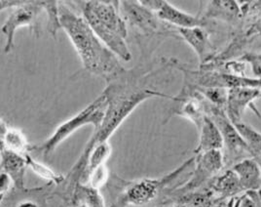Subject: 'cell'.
Listing matches in <instances>:
<instances>
[{
	"mask_svg": "<svg viewBox=\"0 0 261 207\" xmlns=\"http://www.w3.org/2000/svg\"><path fill=\"white\" fill-rule=\"evenodd\" d=\"M59 16L62 29L68 35L84 68L90 74L109 81L118 78L126 72L117 56L102 43L83 16H78L60 2Z\"/></svg>",
	"mask_w": 261,
	"mask_h": 207,
	"instance_id": "cell-1",
	"label": "cell"
},
{
	"mask_svg": "<svg viewBox=\"0 0 261 207\" xmlns=\"http://www.w3.org/2000/svg\"><path fill=\"white\" fill-rule=\"evenodd\" d=\"M105 91L108 93L109 99V108L107 110L105 120L100 127L95 130L94 135L84 149L81 158L85 157L89 151L97 144L109 141V137L119 127L122 122L130 116L133 110L139 105H141L142 102L155 97H170L161 92L149 89L130 91L121 94H112L109 88Z\"/></svg>",
	"mask_w": 261,
	"mask_h": 207,
	"instance_id": "cell-2",
	"label": "cell"
},
{
	"mask_svg": "<svg viewBox=\"0 0 261 207\" xmlns=\"http://www.w3.org/2000/svg\"><path fill=\"white\" fill-rule=\"evenodd\" d=\"M109 103V95L105 91L100 96L88 105L85 109L78 112L75 117L59 125L55 129L54 133L45 142L39 145L36 150L42 153L44 157H48L54 153L60 144L64 142L79 128L91 124L95 127V130H97L105 120Z\"/></svg>",
	"mask_w": 261,
	"mask_h": 207,
	"instance_id": "cell-3",
	"label": "cell"
},
{
	"mask_svg": "<svg viewBox=\"0 0 261 207\" xmlns=\"http://www.w3.org/2000/svg\"><path fill=\"white\" fill-rule=\"evenodd\" d=\"M1 10L14 8L8 19L1 28V32L6 36L4 52L10 53L14 47V35L19 28L30 27L37 30V20L40 13L44 10L43 1H3L1 0Z\"/></svg>",
	"mask_w": 261,
	"mask_h": 207,
	"instance_id": "cell-4",
	"label": "cell"
},
{
	"mask_svg": "<svg viewBox=\"0 0 261 207\" xmlns=\"http://www.w3.org/2000/svg\"><path fill=\"white\" fill-rule=\"evenodd\" d=\"M194 162L195 157H191L174 171L161 178H146L133 183L124 192L121 197V203L124 206L132 205L140 207L152 202L160 195L165 187L171 184L179 175L185 172L190 165L194 164Z\"/></svg>",
	"mask_w": 261,
	"mask_h": 207,
	"instance_id": "cell-5",
	"label": "cell"
},
{
	"mask_svg": "<svg viewBox=\"0 0 261 207\" xmlns=\"http://www.w3.org/2000/svg\"><path fill=\"white\" fill-rule=\"evenodd\" d=\"M118 1H78L83 18L87 22H97L126 39L127 25L119 11Z\"/></svg>",
	"mask_w": 261,
	"mask_h": 207,
	"instance_id": "cell-6",
	"label": "cell"
},
{
	"mask_svg": "<svg viewBox=\"0 0 261 207\" xmlns=\"http://www.w3.org/2000/svg\"><path fill=\"white\" fill-rule=\"evenodd\" d=\"M211 118L216 122L223 138V147L226 148L229 156L236 160L244 156V153L250 155L248 146L240 135L236 126L229 120L223 109L215 107L211 109Z\"/></svg>",
	"mask_w": 261,
	"mask_h": 207,
	"instance_id": "cell-7",
	"label": "cell"
},
{
	"mask_svg": "<svg viewBox=\"0 0 261 207\" xmlns=\"http://www.w3.org/2000/svg\"><path fill=\"white\" fill-rule=\"evenodd\" d=\"M196 155L195 170L185 187L179 189L180 192L194 191L215 177L223 167L224 157L221 151H210Z\"/></svg>",
	"mask_w": 261,
	"mask_h": 207,
	"instance_id": "cell-8",
	"label": "cell"
},
{
	"mask_svg": "<svg viewBox=\"0 0 261 207\" xmlns=\"http://www.w3.org/2000/svg\"><path fill=\"white\" fill-rule=\"evenodd\" d=\"M261 98V89L251 87H235L228 89V98L226 103V114L233 123L242 121L247 109L253 110L260 116L253 102Z\"/></svg>",
	"mask_w": 261,
	"mask_h": 207,
	"instance_id": "cell-9",
	"label": "cell"
},
{
	"mask_svg": "<svg viewBox=\"0 0 261 207\" xmlns=\"http://www.w3.org/2000/svg\"><path fill=\"white\" fill-rule=\"evenodd\" d=\"M119 8L125 21L145 33H156L162 27L157 15L142 6L140 1H121Z\"/></svg>",
	"mask_w": 261,
	"mask_h": 207,
	"instance_id": "cell-10",
	"label": "cell"
},
{
	"mask_svg": "<svg viewBox=\"0 0 261 207\" xmlns=\"http://www.w3.org/2000/svg\"><path fill=\"white\" fill-rule=\"evenodd\" d=\"M239 179L243 192L259 191L261 189V167L252 157L237 162L231 168Z\"/></svg>",
	"mask_w": 261,
	"mask_h": 207,
	"instance_id": "cell-11",
	"label": "cell"
},
{
	"mask_svg": "<svg viewBox=\"0 0 261 207\" xmlns=\"http://www.w3.org/2000/svg\"><path fill=\"white\" fill-rule=\"evenodd\" d=\"M177 32L196 52L201 63H205L214 55V47L210 41L207 32L202 27L190 29H177Z\"/></svg>",
	"mask_w": 261,
	"mask_h": 207,
	"instance_id": "cell-12",
	"label": "cell"
},
{
	"mask_svg": "<svg viewBox=\"0 0 261 207\" xmlns=\"http://www.w3.org/2000/svg\"><path fill=\"white\" fill-rule=\"evenodd\" d=\"M155 14L162 22L172 24L177 27V29H190L202 27L204 25V20L202 18L181 11L170 2L164 0H162L160 8Z\"/></svg>",
	"mask_w": 261,
	"mask_h": 207,
	"instance_id": "cell-13",
	"label": "cell"
},
{
	"mask_svg": "<svg viewBox=\"0 0 261 207\" xmlns=\"http://www.w3.org/2000/svg\"><path fill=\"white\" fill-rule=\"evenodd\" d=\"M198 132L199 144L195 150L196 154L210 151H221L223 148V138L218 125L210 116L207 114L204 118Z\"/></svg>",
	"mask_w": 261,
	"mask_h": 207,
	"instance_id": "cell-14",
	"label": "cell"
},
{
	"mask_svg": "<svg viewBox=\"0 0 261 207\" xmlns=\"http://www.w3.org/2000/svg\"><path fill=\"white\" fill-rule=\"evenodd\" d=\"M1 167L2 172L7 173L11 177L14 185L19 189L23 188L24 171L28 167L25 155L4 149V151L2 150L1 152Z\"/></svg>",
	"mask_w": 261,
	"mask_h": 207,
	"instance_id": "cell-15",
	"label": "cell"
},
{
	"mask_svg": "<svg viewBox=\"0 0 261 207\" xmlns=\"http://www.w3.org/2000/svg\"><path fill=\"white\" fill-rule=\"evenodd\" d=\"M111 146L109 141L107 142L99 143L96 146H94L89 153L86 154L85 157L81 158L80 162H78L77 166L81 165L85 166L84 167V172L82 175H86V178L88 175L90 174L92 171L97 169L99 166L105 165L107 160L109 159L111 153Z\"/></svg>",
	"mask_w": 261,
	"mask_h": 207,
	"instance_id": "cell-16",
	"label": "cell"
},
{
	"mask_svg": "<svg viewBox=\"0 0 261 207\" xmlns=\"http://www.w3.org/2000/svg\"><path fill=\"white\" fill-rule=\"evenodd\" d=\"M212 187L217 194L221 196V198H228L244 193L240 185L239 179L232 169H229L223 174L218 176L214 180Z\"/></svg>",
	"mask_w": 261,
	"mask_h": 207,
	"instance_id": "cell-17",
	"label": "cell"
},
{
	"mask_svg": "<svg viewBox=\"0 0 261 207\" xmlns=\"http://www.w3.org/2000/svg\"><path fill=\"white\" fill-rule=\"evenodd\" d=\"M1 142L4 145V149L22 155L28 154L30 149L29 142L22 131L16 128H7L6 125L4 130H1Z\"/></svg>",
	"mask_w": 261,
	"mask_h": 207,
	"instance_id": "cell-18",
	"label": "cell"
},
{
	"mask_svg": "<svg viewBox=\"0 0 261 207\" xmlns=\"http://www.w3.org/2000/svg\"><path fill=\"white\" fill-rule=\"evenodd\" d=\"M239 14V7L234 1H212L206 10L205 17L232 20L238 17Z\"/></svg>",
	"mask_w": 261,
	"mask_h": 207,
	"instance_id": "cell-19",
	"label": "cell"
},
{
	"mask_svg": "<svg viewBox=\"0 0 261 207\" xmlns=\"http://www.w3.org/2000/svg\"><path fill=\"white\" fill-rule=\"evenodd\" d=\"M75 197L83 203V207H106V202L98 189L90 184H78Z\"/></svg>",
	"mask_w": 261,
	"mask_h": 207,
	"instance_id": "cell-20",
	"label": "cell"
},
{
	"mask_svg": "<svg viewBox=\"0 0 261 207\" xmlns=\"http://www.w3.org/2000/svg\"><path fill=\"white\" fill-rule=\"evenodd\" d=\"M179 114L191 120L195 124L197 129L200 128L204 118L207 116L205 113L204 104L197 97L188 100L182 106Z\"/></svg>",
	"mask_w": 261,
	"mask_h": 207,
	"instance_id": "cell-21",
	"label": "cell"
},
{
	"mask_svg": "<svg viewBox=\"0 0 261 207\" xmlns=\"http://www.w3.org/2000/svg\"><path fill=\"white\" fill-rule=\"evenodd\" d=\"M237 130L244 139V141L247 144L248 149L250 151V156L255 153V152L261 147V134L258 131L253 129L249 124L240 121L237 123H233Z\"/></svg>",
	"mask_w": 261,
	"mask_h": 207,
	"instance_id": "cell-22",
	"label": "cell"
},
{
	"mask_svg": "<svg viewBox=\"0 0 261 207\" xmlns=\"http://www.w3.org/2000/svg\"><path fill=\"white\" fill-rule=\"evenodd\" d=\"M28 167H30L33 172L41 178H44L48 181H51L56 184H60L64 180V176L56 173L51 168L46 166L45 164H40L36 160H34L30 154H25Z\"/></svg>",
	"mask_w": 261,
	"mask_h": 207,
	"instance_id": "cell-23",
	"label": "cell"
},
{
	"mask_svg": "<svg viewBox=\"0 0 261 207\" xmlns=\"http://www.w3.org/2000/svg\"><path fill=\"white\" fill-rule=\"evenodd\" d=\"M44 10L47 13L48 32L56 37L58 30L62 29L59 16V2L58 1H43Z\"/></svg>",
	"mask_w": 261,
	"mask_h": 207,
	"instance_id": "cell-24",
	"label": "cell"
},
{
	"mask_svg": "<svg viewBox=\"0 0 261 207\" xmlns=\"http://www.w3.org/2000/svg\"><path fill=\"white\" fill-rule=\"evenodd\" d=\"M109 178V171L108 168L105 165H101L92 171L90 174L88 175L87 180L89 184L97 189H99L101 186L105 185L107 180Z\"/></svg>",
	"mask_w": 261,
	"mask_h": 207,
	"instance_id": "cell-25",
	"label": "cell"
},
{
	"mask_svg": "<svg viewBox=\"0 0 261 207\" xmlns=\"http://www.w3.org/2000/svg\"><path fill=\"white\" fill-rule=\"evenodd\" d=\"M244 61L249 62L252 66V72L255 77L261 79V55L248 54L244 57Z\"/></svg>",
	"mask_w": 261,
	"mask_h": 207,
	"instance_id": "cell-26",
	"label": "cell"
},
{
	"mask_svg": "<svg viewBox=\"0 0 261 207\" xmlns=\"http://www.w3.org/2000/svg\"><path fill=\"white\" fill-rule=\"evenodd\" d=\"M12 180L11 177L5 172H1L0 175V190H1V195L6 194L10 189H11Z\"/></svg>",
	"mask_w": 261,
	"mask_h": 207,
	"instance_id": "cell-27",
	"label": "cell"
},
{
	"mask_svg": "<svg viewBox=\"0 0 261 207\" xmlns=\"http://www.w3.org/2000/svg\"><path fill=\"white\" fill-rule=\"evenodd\" d=\"M252 158L257 162V164L260 165L261 167V147L255 152V153L252 155Z\"/></svg>",
	"mask_w": 261,
	"mask_h": 207,
	"instance_id": "cell-28",
	"label": "cell"
},
{
	"mask_svg": "<svg viewBox=\"0 0 261 207\" xmlns=\"http://www.w3.org/2000/svg\"><path fill=\"white\" fill-rule=\"evenodd\" d=\"M18 207H38L36 204H34L33 202H23L21 203Z\"/></svg>",
	"mask_w": 261,
	"mask_h": 207,
	"instance_id": "cell-29",
	"label": "cell"
},
{
	"mask_svg": "<svg viewBox=\"0 0 261 207\" xmlns=\"http://www.w3.org/2000/svg\"><path fill=\"white\" fill-rule=\"evenodd\" d=\"M258 196H259V199H260V206H261V189L258 191Z\"/></svg>",
	"mask_w": 261,
	"mask_h": 207,
	"instance_id": "cell-30",
	"label": "cell"
}]
</instances>
